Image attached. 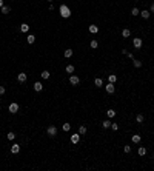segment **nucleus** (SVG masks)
<instances>
[{
  "label": "nucleus",
  "instance_id": "1",
  "mask_svg": "<svg viewBox=\"0 0 154 171\" xmlns=\"http://www.w3.org/2000/svg\"><path fill=\"white\" fill-rule=\"evenodd\" d=\"M59 12H60V15H62L63 19H70V17H71V9L66 6V5H60Z\"/></svg>",
  "mask_w": 154,
  "mask_h": 171
},
{
  "label": "nucleus",
  "instance_id": "2",
  "mask_svg": "<svg viewBox=\"0 0 154 171\" xmlns=\"http://www.w3.org/2000/svg\"><path fill=\"white\" fill-rule=\"evenodd\" d=\"M46 134L49 136V137H54V136H57V128H55L54 125H49V127L46 128Z\"/></svg>",
  "mask_w": 154,
  "mask_h": 171
},
{
  "label": "nucleus",
  "instance_id": "3",
  "mask_svg": "<svg viewBox=\"0 0 154 171\" xmlns=\"http://www.w3.org/2000/svg\"><path fill=\"white\" fill-rule=\"evenodd\" d=\"M132 45H134V48L140 49V48H142V45H143V40H142L140 37H136L134 40H132Z\"/></svg>",
  "mask_w": 154,
  "mask_h": 171
},
{
  "label": "nucleus",
  "instance_id": "4",
  "mask_svg": "<svg viewBox=\"0 0 154 171\" xmlns=\"http://www.w3.org/2000/svg\"><path fill=\"white\" fill-rule=\"evenodd\" d=\"M8 109H9V113L11 114H15V113L18 111V103H15V102H12L9 106H8Z\"/></svg>",
  "mask_w": 154,
  "mask_h": 171
},
{
  "label": "nucleus",
  "instance_id": "5",
  "mask_svg": "<svg viewBox=\"0 0 154 171\" xmlns=\"http://www.w3.org/2000/svg\"><path fill=\"white\" fill-rule=\"evenodd\" d=\"M105 89H106L108 94H113L114 91H116V86H114V83H108V85L105 86Z\"/></svg>",
  "mask_w": 154,
  "mask_h": 171
},
{
  "label": "nucleus",
  "instance_id": "6",
  "mask_svg": "<svg viewBox=\"0 0 154 171\" xmlns=\"http://www.w3.org/2000/svg\"><path fill=\"white\" fill-rule=\"evenodd\" d=\"M71 142H73V143H79V142H80V134L74 133L73 136H71Z\"/></svg>",
  "mask_w": 154,
  "mask_h": 171
},
{
  "label": "nucleus",
  "instance_id": "7",
  "mask_svg": "<svg viewBox=\"0 0 154 171\" xmlns=\"http://www.w3.org/2000/svg\"><path fill=\"white\" fill-rule=\"evenodd\" d=\"M70 83L71 85H79V83H80V79L77 77V76H71L70 77Z\"/></svg>",
  "mask_w": 154,
  "mask_h": 171
},
{
  "label": "nucleus",
  "instance_id": "8",
  "mask_svg": "<svg viewBox=\"0 0 154 171\" xmlns=\"http://www.w3.org/2000/svg\"><path fill=\"white\" fill-rule=\"evenodd\" d=\"M11 153H12V154H18V153H20V145L14 143V145L11 146Z\"/></svg>",
  "mask_w": 154,
  "mask_h": 171
},
{
  "label": "nucleus",
  "instance_id": "9",
  "mask_svg": "<svg viewBox=\"0 0 154 171\" xmlns=\"http://www.w3.org/2000/svg\"><path fill=\"white\" fill-rule=\"evenodd\" d=\"M33 88H34V91H37V93H40L42 89H43V85H42L40 82H36V83H34V86H33Z\"/></svg>",
  "mask_w": 154,
  "mask_h": 171
},
{
  "label": "nucleus",
  "instance_id": "10",
  "mask_svg": "<svg viewBox=\"0 0 154 171\" xmlns=\"http://www.w3.org/2000/svg\"><path fill=\"white\" fill-rule=\"evenodd\" d=\"M0 11L3 12V14H9V11H11V6H9V5H3V6L0 8Z\"/></svg>",
  "mask_w": 154,
  "mask_h": 171
},
{
  "label": "nucleus",
  "instance_id": "11",
  "mask_svg": "<svg viewBox=\"0 0 154 171\" xmlns=\"http://www.w3.org/2000/svg\"><path fill=\"white\" fill-rule=\"evenodd\" d=\"M26 77H28V76H26L25 73H20V74L17 76V80H18V82H20V83H23V82H25V80H26Z\"/></svg>",
  "mask_w": 154,
  "mask_h": 171
},
{
  "label": "nucleus",
  "instance_id": "12",
  "mask_svg": "<svg viewBox=\"0 0 154 171\" xmlns=\"http://www.w3.org/2000/svg\"><path fill=\"white\" fill-rule=\"evenodd\" d=\"M131 140H132V143H139L140 140H142V136H139V134H134L131 137Z\"/></svg>",
  "mask_w": 154,
  "mask_h": 171
},
{
  "label": "nucleus",
  "instance_id": "13",
  "mask_svg": "<svg viewBox=\"0 0 154 171\" xmlns=\"http://www.w3.org/2000/svg\"><path fill=\"white\" fill-rule=\"evenodd\" d=\"M20 31H22V33H28V31H29V25H28V23H22V25H20Z\"/></svg>",
  "mask_w": 154,
  "mask_h": 171
},
{
  "label": "nucleus",
  "instance_id": "14",
  "mask_svg": "<svg viewBox=\"0 0 154 171\" xmlns=\"http://www.w3.org/2000/svg\"><path fill=\"white\" fill-rule=\"evenodd\" d=\"M89 33L91 34H97L99 33V28H97L95 25H89Z\"/></svg>",
  "mask_w": 154,
  "mask_h": 171
},
{
  "label": "nucleus",
  "instance_id": "15",
  "mask_svg": "<svg viewBox=\"0 0 154 171\" xmlns=\"http://www.w3.org/2000/svg\"><path fill=\"white\" fill-rule=\"evenodd\" d=\"M108 80H110V83H116L117 82V76L116 74H110L108 76Z\"/></svg>",
  "mask_w": 154,
  "mask_h": 171
},
{
  "label": "nucleus",
  "instance_id": "16",
  "mask_svg": "<svg viewBox=\"0 0 154 171\" xmlns=\"http://www.w3.org/2000/svg\"><path fill=\"white\" fill-rule=\"evenodd\" d=\"M129 36H131V31H129L128 28L122 29V37H129Z\"/></svg>",
  "mask_w": 154,
  "mask_h": 171
},
{
  "label": "nucleus",
  "instance_id": "17",
  "mask_svg": "<svg viewBox=\"0 0 154 171\" xmlns=\"http://www.w3.org/2000/svg\"><path fill=\"white\" fill-rule=\"evenodd\" d=\"M140 15H142V19H150V11L143 9V11H140Z\"/></svg>",
  "mask_w": 154,
  "mask_h": 171
},
{
  "label": "nucleus",
  "instance_id": "18",
  "mask_svg": "<svg viewBox=\"0 0 154 171\" xmlns=\"http://www.w3.org/2000/svg\"><path fill=\"white\" fill-rule=\"evenodd\" d=\"M65 71H66V74H73V73H74V66H73V65H66Z\"/></svg>",
  "mask_w": 154,
  "mask_h": 171
},
{
  "label": "nucleus",
  "instance_id": "19",
  "mask_svg": "<svg viewBox=\"0 0 154 171\" xmlns=\"http://www.w3.org/2000/svg\"><path fill=\"white\" fill-rule=\"evenodd\" d=\"M143 120H145V116H143V114H137L136 116V122L137 123H142Z\"/></svg>",
  "mask_w": 154,
  "mask_h": 171
},
{
  "label": "nucleus",
  "instance_id": "20",
  "mask_svg": "<svg viewBox=\"0 0 154 171\" xmlns=\"http://www.w3.org/2000/svg\"><path fill=\"white\" fill-rule=\"evenodd\" d=\"M42 79H45V80H46V79H49V76H51V74H49V71H46V69H45V71H42Z\"/></svg>",
  "mask_w": 154,
  "mask_h": 171
},
{
  "label": "nucleus",
  "instance_id": "21",
  "mask_svg": "<svg viewBox=\"0 0 154 171\" xmlns=\"http://www.w3.org/2000/svg\"><path fill=\"white\" fill-rule=\"evenodd\" d=\"M34 42H36V36H33V34H29V36H28V43H29V45H33Z\"/></svg>",
  "mask_w": 154,
  "mask_h": 171
},
{
  "label": "nucleus",
  "instance_id": "22",
  "mask_svg": "<svg viewBox=\"0 0 154 171\" xmlns=\"http://www.w3.org/2000/svg\"><path fill=\"white\" fill-rule=\"evenodd\" d=\"M94 85H95V86H102V85H103V80H102L100 77H97V79L94 80Z\"/></svg>",
  "mask_w": 154,
  "mask_h": 171
},
{
  "label": "nucleus",
  "instance_id": "23",
  "mask_svg": "<svg viewBox=\"0 0 154 171\" xmlns=\"http://www.w3.org/2000/svg\"><path fill=\"white\" fill-rule=\"evenodd\" d=\"M111 123H113V122H110V120H103V122H102V127L103 128H111Z\"/></svg>",
  "mask_w": 154,
  "mask_h": 171
},
{
  "label": "nucleus",
  "instance_id": "24",
  "mask_svg": "<svg viewBox=\"0 0 154 171\" xmlns=\"http://www.w3.org/2000/svg\"><path fill=\"white\" fill-rule=\"evenodd\" d=\"M106 116L110 117V119H113L114 116H116V111H114V109H108V111H106Z\"/></svg>",
  "mask_w": 154,
  "mask_h": 171
},
{
  "label": "nucleus",
  "instance_id": "25",
  "mask_svg": "<svg viewBox=\"0 0 154 171\" xmlns=\"http://www.w3.org/2000/svg\"><path fill=\"white\" fill-rule=\"evenodd\" d=\"M79 134H80V136H83V134H86V127H85V125H82V127L79 128Z\"/></svg>",
  "mask_w": 154,
  "mask_h": 171
},
{
  "label": "nucleus",
  "instance_id": "26",
  "mask_svg": "<svg viewBox=\"0 0 154 171\" xmlns=\"http://www.w3.org/2000/svg\"><path fill=\"white\" fill-rule=\"evenodd\" d=\"M65 57H66V59L73 57V49H65Z\"/></svg>",
  "mask_w": 154,
  "mask_h": 171
},
{
  "label": "nucleus",
  "instance_id": "27",
  "mask_svg": "<svg viewBox=\"0 0 154 171\" xmlns=\"http://www.w3.org/2000/svg\"><path fill=\"white\" fill-rule=\"evenodd\" d=\"M6 137H8V140H14V139H15V134L12 133V131H9V133L6 134Z\"/></svg>",
  "mask_w": 154,
  "mask_h": 171
},
{
  "label": "nucleus",
  "instance_id": "28",
  "mask_svg": "<svg viewBox=\"0 0 154 171\" xmlns=\"http://www.w3.org/2000/svg\"><path fill=\"white\" fill-rule=\"evenodd\" d=\"M62 130L65 131V133H66V131H70L71 130V125H70V123H63V125H62Z\"/></svg>",
  "mask_w": 154,
  "mask_h": 171
},
{
  "label": "nucleus",
  "instance_id": "29",
  "mask_svg": "<svg viewBox=\"0 0 154 171\" xmlns=\"http://www.w3.org/2000/svg\"><path fill=\"white\" fill-rule=\"evenodd\" d=\"M145 154H147V148L140 146V148H139V156H145Z\"/></svg>",
  "mask_w": 154,
  "mask_h": 171
},
{
  "label": "nucleus",
  "instance_id": "30",
  "mask_svg": "<svg viewBox=\"0 0 154 171\" xmlns=\"http://www.w3.org/2000/svg\"><path fill=\"white\" fill-rule=\"evenodd\" d=\"M89 46H91L92 49H95L97 46H99V43H97V40H91V43H89Z\"/></svg>",
  "mask_w": 154,
  "mask_h": 171
},
{
  "label": "nucleus",
  "instance_id": "31",
  "mask_svg": "<svg viewBox=\"0 0 154 171\" xmlns=\"http://www.w3.org/2000/svg\"><path fill=\"white\" fill-rule=\"evenodd\" d=\"M132 62H134V66H136V68H140V66H142V62H140V60H136V59H134Z\"/></svg>",
  "mask_w": 154,
  "mask_h": 171
},
{
  "label": "nucleus",
  "instance_id": "32",
  "mask_svg": "<svg viewBox=\"0 0 154 171\" xmlns=\"http://www.w3.org/2000/svg\"><path fill=\"white\" fill-rule=\"evenodd\" d=\"M131 14H132V15H139V14H140V11L137 9V8H132V9H131Z\"/></svg>",
  "mask_w": 154,
  "mask_h": 171
},
{
  "label": "nucleus",
  "instance_id": "33",
  "mask_svg": "<svg viewBox=\"0 0 154 171\" xmlns=\"http://www.w3.org/2000/svg\"><path fill=\"white\" fill-rule=\"evenodd\" d=\"M123 151L126 153V154H128V153H131V146H129V145H125L123 146Z\"/></svg>",
  "mask_w": 154,
  "mask_h": 171
},
{
  "label": "nucleus",
  "instance_id": "34",
  "mask_svg": "<svg viewBox=\"0 0 154 171\" xmlns=\"http://www.w3.org/2000/svg\"><path fill=\"white\" fill-rule=\"evenodd\" d=\"M111 128H113L114 131H117L119 130V125H117V123H111Z\"/></svg>",
  "mask_w": 154,
  "mask_h": 171
},
{
  "label": "nucleus",
  "instance_id": "35",
  "mask_svg": "<svg viewBox=\"0 0 154 171\" xmlns=\"http://www.w3.org/2000/svg\"><path fill=\"white\" fill-rule=\"evenodd\" d=\"M5 91H6V89H5V86H0V94H5Z\"/></svg>",
  "mask_w": 154,
  "mask_h": 171
},
{
  "label": "nucleus",
  "instance_id": "36",
  "mask_svg": "<svg viewBox=\"0 0 154 171\" xmlns=\"http://www.w3.org/2000/svg\"><path fill=\"white\" fill-rule=\"evenodd\" d=\"M150 12H154V3H151V11Z\"/></svg>",
  "mask_w": 154,
  "mask_h": 171
},
{
  "label": "nucleus",
  "instance_id": "37",
  "mask_svg": "<svg viewBox=\"0 0 154 171\" xmlns=\"http://www.w3.org/2000/svg\"><path fill=\"white\" fill-rule=\"evenodd\" d=\"M3 6V0H0V8Z\"/></svg>",
  "mask_w": 154,
  "mask_h": 171
},
{
  "label": "nucleus",
  "instance_id": "38",
  "mask_svg": "<svg viewBox=\"0 0 154 171\" xmlns=\"http://www.w3.org/2000/svg\"><path fill=\"white\" fill-rule=\"evenodd\" d=\"M48 2H51V3H52V0H48Z\"/></svg>",
  "mask_w": 154,
  "mask_h": 171
},
{
  "label": "nucleus",
  "instance_id": "39",
  "mask_svg": "<svg viewBox=\"0 0 154 171\" xmlns=\"http://www.w3.org/2000/svg\"><path fill=\"white\" fill-rule=\"evenodd\" d=\"M136 2H139V0H136Z\"/></svg>",
  "mask_w": 154,
  "mask_h": 171
}]
</instances>
